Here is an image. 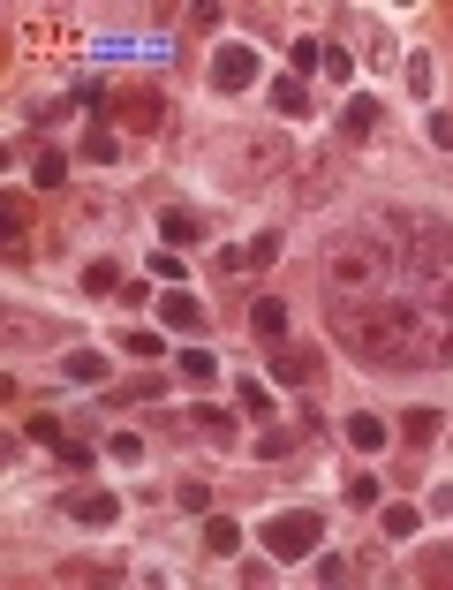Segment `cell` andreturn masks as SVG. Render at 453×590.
<instances>
[{"instance_id":"6da1fadb","label":"cell","mask_w":453,"mask_h":590,"mask_svg":"<svg viewBox=\"0 0 453 590\" xmlns=\"http://www.w3.org/2000/svg\"><path fill=\"white\" fill-rule=\"evenodd\" d=\"M257 538H265L272 560H310V553H318V538H325V522L310 515V507H287V515H272Z\"/></svg>"},{"instance_id":"cb8c5ba5","label":"cell","mask_w":453,"mask_h":590,"mask_svg":"<svg viewBox=\"0 0 453 590\" xmlns=\"http://www.w3.org/2000/svg\"><path fill=\"white\" fill-rule=\"evenodd\" d=\"M23 432L46 439V447H61V417H46V409H38V417H23Z\"/></svg>"},{"instance_id":"484cf974","label":"cell","mask_w":453,"mask_h":590,"mask_svg":"<svg viewBox=\"0 0 453 590\" xmlns=\"http://www.w3.org/2000/svg\"><path fill=\"white\" fill-rule=\"evenodd\" d=\"M348 500L355 507H378V477H348Z\"/></svg>"},{"instance_id":"d6986e66","label":"cell","mask_w":453,"mask_h":590,"mask_svg":"<svg viewBox=\"0 0 453 590\" xmlns=\"http://www.w3.org/2000/svg\"><path fill=\"white\" fill-rule=\"evenodd\" d=\"M235 401L250 409V417H272V386H265V379H242V386H235Z\"/></svg>"},{"instance_id":"4fadbf2b","label":"cell","mask_w":453,"mask_h":590,"mask_svg":"<svg viewBox=\"0 0 453 590\" xmlns=\"http://www.w3.org/2000/svg\"><path fill=\"white\" fill-rule=\"evenodd\" d=\"M31 182H38V190H61V182H68V152H53V144H46V152L31 159Z\"/></svg>"},{"instance_id":"d4e9b609","label":"cell","mask_w":453,"mask_h":590,"mask_svg":"<svg viewBox=\"0 0 453 590\" xmlns=\"http://www.w3.org/2000/svg\"><path fill=\"white\" fill-rule=\"evenodd\" d=\"M121 348H129V356H167V341H159V333H129Z\"/></svg>"},{"instance_id":"277c9868","label":"cell","mask_w":453,"mask_h":590,"mask_svg":"<svg viewBox=\"0 0 453 590\" xmlns=\"http://www.w3.org/2000/svg\"><path fill=\"white\" fill-rule=\"evenodd\" d=\"M159 243H167V250H197V243H204L197 212H182V205H174V212H159Z\"/></svg>"},{"instance_id":"9a60e30c","label":"cell","mask_w":453,"mask_h":590,"mask_svg":"<svg viewBox=\"0 0 453 590\" xmlns=\"http://www.w3.org/2000/svg\"><path fill=\"white\" fill-rule=\"evenodd\" d=\"M401 439H408V447H431V439H438V409H408V417H401Z\"/></svg>"},{"instance_id":"8fae6325","label":"cell","mask_w":453,"mask_h":590,"mask_svg":"<svg viewBox=\"0 0 453 590\" xmlns=\"http://www.w3.org/2000/svg\"><path fill=\"white\" fill-rule=\"evenodd\" d=\"M189 424H197L212 447H227V439H235V417H227V409H212V401H204V409H189Z\"/></svg>"},{"instance_id":"44dd1931","label":"cell","mask_w":453,"mask_h":590,"mask_svg":"<svg viewBox=\"0 0 453 590\" xmlns=\"http://www.w3.org/2000/svg\"><path fill=\"white\" fill-rule=\"evenodd\" d=\"M182 379L189 386H212V348H182Z\"/></svg>"},{"instance_id":"7a4b0ae2","label":"cell","mask_w":453,"mask_h":590,"mask_svg":"<svg viewBox=\"0 0 453 590\" xmlns=\"http://www.w3.org/2000/svg\"><path fill=\"white\" fill-rule=\"evenodd\" d=\"M257 69H265V61H257V46H212V91H227V99H235V91H250Z\"/></svg>"},{"instance_id":"3957f363","label":"cell","mask_w":453,"mask_h":590,"mask_svg":"<svg viewBox=\"0 0 453 590\" xmlns=\"http://www.w3.org/2000/svg\"><path fill=\"white\" fill-rule=\"evenodd\" d=\"M61 515H68V522H91V530H106V522L121 515V500H114V492H99V485H84V492H68V500H61Z\"/></svg>"},{"instance_id":"7c38bea8","label":"cell","mask_w":453,"mask_h":590,"mask_svg":"<svg viewBox=\"0 0 453 590\" xmlns=\"http://www.w3.org/2000/svg\"><path fill=\"white\" fill-rule=\"evenodd\" d=\"M61 371H68L76 386H99V379H106L114 364H106V356H91V348H76V356H61Z\"/></svg>"},{"instance_id":"ba28073f","label":"cell","mask_w":453,"mask_h":590,"mask_svg":"<svg viewBox=\"0 0 453 590\" xmlns=\"http://www.w3.org/2000/svg\"><path fill=\"white\" fill-rule=\"evenodd\" d=\"M378 114H386V106L370 99V91H355L348 114H340V129H348V137H370V129H378Z\"/></svg>"},{"instance_id":"52a82bcc","label":"cell","mask_w":453,"mask_h":590,"mask_svg":"<svg viewBox=\"0 0 453 590\" xmlns=\"http://www.w3.org/2000/svg\"><path fill=\"white\" fill-rule=\"evenodd\" d=\"M159 318H167L174 333H197L204 326V303H197V295H159Z\"/></svg>"},{"instance_id":"5b68a950","label":"cell","mask_w":453,"mask_h":590,"mask_svg":"<svg viewBox=\"0 0 453 590\" xmlns=\"http://www.w3.org/2000/svg\"><path fill=\"white\" fill-rule=\"evenodd\" d=\"M121 122L129 129H159L167 122V99H159V91H129V99H121Z\"/></svg>"},{"instance_id":"8992f818","label":"cell","mask_w":453,"mask_h":590,"mask_svg":"<svg viewBox=\"0 0 453 590\" xmlns=\"http://www.w3.org/2000/svg\"><path fill=\"white\" fill-rule=\"evenodd\" d=\"M310 371H318V356H310V348H272V379L310 386Z\"/></svg>"},{"instance_id":"5bb4252c","label":"cell","mask_w":453,"mask_h":590,"mask_svg":"<svg viewBox=\"0 0 453 590\" xmlns=\"http://www.w3.org/2000/svg\"><path fill=\"white\" fill-rule=\"evenodd\" d=\"M348 439H355L363 454H378V447L393 439V424H386V417H348Z\"/></svg>"},{"instance_id":"9c48e42d","label":"cell","mask_w":453,"mask_h":590,"mask_svg":"<svg viewBox=\"0 0 453 590\" xmlns=\"http://www.w3.org/2000/svg\"><path fill=\"white\" fill-rule=\"evenodd\" d=\"M250 326L265 333V341H287V303H280V295H257V311H250Z\"/></svg>"},{"instance_id":"30bf717a","label":"cell","mask_w":453,"mask_h":590,"mask_svg":"<svg viewBox=\"0 0 453 590\" xmlns=\"http://www.w3.org/2000/svg\"><path fill=\"white\" fill-rule=\"evenodd\" d=\"M197 538H204V553H219V560H227V553L242 545V530H235V515H212V522L197 530Z\"/></svg>"},{"instance_id":"ffe728a7","label":"cell","mask_w":453,"mask_h":590,"mask_svg":"<svg viewBox=\"0 0 453 590\" xmlns=\"http://www.w3.org/2000/svg\"><path fill=\"white\" fill-rule=\"evenodd\" d=\"M431 84H438L431 53H408V91H416V99H431Z\"/></svg>"},{"instance_id":"2e32d148","label":"cell","mask_w":453,"mask_h":590,"mask_svg":"<svg viewBox=\"0 0 453 590\" xmlns=\"http://www.w3.org/2000/svg\"><path fill=\"white\" fill-rule=\"evenodd\" d=\"M416 530H423V515H416L408 500H393V507H386V538L401 545V538H416Z\"/></svg>"},{"instance_id":"7402d4cb","label":"cell","mask_w":453,"mask_h":590,"mask_svg":"<svg viewBox=\"0 0 453 590\" xmlns=\"http://www.w3.org/2000/svg\"><path fill=\"white\" fill-rule=\"evenodd\" d=\"M106 454H114L121 469H136V462H144V439H136V432H114V439H106Z\"/></svg>"},{"instance_id":"ac0fdd59","label":"cell","mask_w":453,"mask_h":590,"mask_svg":"<svg viewBox=\"0 0 453 590\" xmlns=\"http://www.w3.org/2000/svg\"><path fill=\"white\" fill-rule=\"evenodd\" d=\"M272 106H280V114H302V106H310V91H302V76H280V84H272Z\"/></svg>"},{"instance_id":"603a6c76","label":"cell","mask_w":453,"mask_h":590,"mask_svg":"<svg viewBox=\"0 0 453 590\" xmlns=\"http://www.w3.org/2000/svg\"><path fill=\"white\" fill-rule=\"evenodd\" d=\"M84 288H91V295H114V288H121V273H114L106 258H91V265H84Z\"/></svg>"},{"instance_id":"e0dca14e","label":"cell","mask_w":453,"mask_h":590,"mask_svg":"<svg viewBox=\"0 0 453 590\" xmlns=\"http://www.w3.org/2000/svg\"><path fill=\"white\" fill-rule=\"evenodd\" d=\"M287 61H295V76L325 69V38H295V46H287Z\"/></svg>"}]
</instances>
